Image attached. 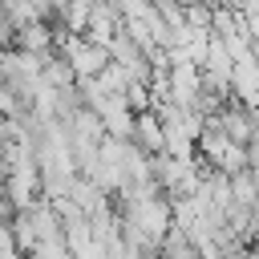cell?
<instances>
[{
    "label": "cell",
    "instance_id": "1",
    "mask_svg": "<svg viewBox=\"0 0 259 259\" xmlns=\"http://www.w3.org/2000/svg\"><path fill=\"white\" fill-rule=\"evenodd\" d=\"M65 61L73 65V73L77 77H97L105 65H109V45H101V40H69L65 45Z\"/></svg>",
    "mask_w": 259,
    "mask_h": 259
}]
</instances>
